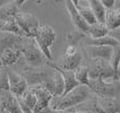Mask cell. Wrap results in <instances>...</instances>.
Here are the masks:
<instances>
[{
	"mask_svg": "<svg viewBox=\"0 0 120 113\" xmlns=\"http://www.w3.org/2000/svg\"><path fill=\"white\" fill-rule=\"evenodd\" d=\"M91 89L87 86L79 85L77 88L68 92L65 96L58 97V101L54 104H51L50 107L54 111H66L73 109L89 101L91 97Z\"/></svg>",
	"mask_w": 120,
	"mask_h": 113,
	"instance_id": "6da1fadb",
	"label": "cell"
},
{
	"mask_svg": "<svg viewBox=\"0 0 120 113\" xmlns=\"http://www.w3.org/2000/svg\"><path fill=\"white\" fill-rule=\"evenodd\" d=\"M19 50L21 51L23 57L25 59V62L29 67L32 68H40L42 67L44 62H48V59L43 55L42 51L38 47L37 42L34 38L24 37L22 43H21Z\"/></svg>",
	"mask_w": 120,
	"mask_h": 113,
	"instance_id": "7a4b0ae2",
	"label": "cell"
},
{
	"mask_svg": "<svg viewBox=\"0 0 120 113\" xmlns=\"http://www.w3.org/2000/svg\"><path fill=\"white\" fill-rule=\"evenodd\" d=\"M89 88L99 97L117 98L120 94V79L105 82L102 79H90Z\"/></svg>",
	"mask_w": 120,
	"mask_h": 113,
	"instance_id": "3957f363",
	"label": "cell"
},
{
	"mask_svg": "<svg viewBox=\"0 0 120 113\" xmlns=\"http://www.w3.org/2000/svg\"><path fill=\"white\" fill-rule=\"evenodd\" d=\"M90 79H102V80H118L119 78L115 74L110 61L92 59L91 66H89Z\"/></svg>",
	"mask_w": 120,
	"mask_h": 113,
	"instance_id": "277c9868",
	"label": "cell"
},
{
	"mask_svg": "<svg viewBox=\"0 0 120 113\" xmlns=\"http://www.w3.org/2000/svg\"><path fill=\"white\" fill-rule=\"evenodd\" d=\"M35 41L37 42L38 47L42 51L43 55L49 61L52 60V53L51 47L56 40V33L50 25H40L35 36Z\"/></svg>",
	"mask_w": 120,
	"mask_h": 113,
	"instance_id": "5b68a950",
	"label": "cell"
},
{
	"mask_svg": "<svg viewBox=\"0 0 120 113\" xmlns=\"http://www.w3.org/2000/svg\"><path fill=\"white\" fill-rule=\"evenodd\" d=\"M52 73H53L52 67H51V69L45 67L32 68L26 65L21 70V75L25 78L29 87H35L42 85Z\"/></svg>",
	"mask_w": 120,
	"mask_h": 113,
	"instance_id": "8992f818",
	"label": "cell"
},
{
	"mask_svg": "<svg viewBox=\"0 0 120 113\" xmlns=\"http://www.w3.org/2000/svg\"><path fill=\"white\" fill-rule=\"evenodd\" d=\"M19 27L24 32L26 38H35L37 31L39 29V20L36 18L35 15L31 13L19 12L15 17Z\"/></svg>",
	"mask_w": 120,
	"mask_h": 113,
	"instance_id": "52a82bcc",
	"label": "cell"
},
{
	"mask_svg": "<svg viewBox=\"0 0 120 113\" xmlns=\"http://www.w3.org/2000/svg\"><path fill=\"white\" fill-rule=\"evenodd\" d=\"M6 71H8V82H10V91L16 97H21L29 89L27 82L21 74L14 71L12 68H6Z\"/></svg>",
	"mask_w": 120,
	"mask_h": 113,
	"instance_id": "ba28073f",
	"label": "cell"
},
{
	"mask_svg": "<svg viewBox=\"0 0 120 113\" xmlns=\"http://www.w3.org/2000/svg\"><path fill=\"white\" fill-rule=\"evenodd\" d=\"M34 94L37 97V106H36L34 113H43L45 110H48L51 105V101L54 98V95L48 90L43 89L40 86H35V87H30Z\"/></svg>",
	"mask_w": 120,
	"mask_h": 113,
	"instance_id": "9c48e42d",
	"label": "cell"
},
{
	"mask_svg": "<svg viewBox=\"0 0 120 113\" xmlns=\"http://www.w3.org/2000/svg\"><path fill=\"white\" fill-rule=\"evenodd\" d=\"M65 8H66V11L68 12V14H70L72 23L77 29V31L82 33V34H84V35L87 34L89 29H90V25L85 22V20L81 17V15L79 14V12L77 11L73 0H68V1H65Z\"/></svg>",
	"mask_w": 120,
	"mask_h": 113,
	"instance_id": "30bf717a",
	"label": "cell"
},
{
	"mask_svg": "<svg viewBox=\"0 0 120 113\" xmlns=\"http://www.w3.org/2000/svg\"><path fill=\"white\" fill-rule=\"evenodd\" d=\"M0 108H4L10 113H23L17 97L11 91L0 93Z\"/></svg>",
	"mask_w": 120,
	"mask_h": 113,
	"instance_id": "8fae6325",
	"label": "cell"
},
{
	"mask_svg": "<svg viewBox=\"0 0 120 113\" xmlns=\"http://www.w3.org/2000/svg\"><path fill=\"white\" fill-rule=\"evenodd\" d=\"M23 39L24 37H20L15 34L0 31V54L8 49H18L19 50Z\"/></svg>",
	"mask_w": 120,
	"mask_h": 113,
	"instance_id": "7c38bea8",
	"label": "cell"
},
{
	"mask_svg": "<svg viewBox=\"0 0 120 113\" xmlns=\"http://www.w3.org/2000/svg\"><path fill=\"white\" fill-rule=\"evenodd\" d=\"M85 52L92 59L111 61L114 53V48L113 47H87Z\"/></svg>",
	"mask_w": 120,
	"mask_h": 113,
	"instance_id": "4fadbf2b",
	"label": "cell"
},
{
	"mask_svg": "<svg viewBox=\"0 0 120 113\" xmlns=\"http://www.w3.org/2000/svg\"><path fill=\"white\" fill-rule=\"evenodd\" d=\"M22 55L18 49H8L0 54V69L12 68L17 63L20 56Z\"/></svg>",
	"mask_w": 120,
	"mask_h": 113,
	"instance_id": "5bb4252c",
	"label": "cell"
},
{
	"mask_svg": "<svg viewBox=\"0 0 120 113\" xmlns=\"http://www.w3.org/2000/svg\"><path fill=\"white\" fill-rule=\"evenodd\" d=\"M50 67L54 68L55 70L59 71L61 73L62 77H63V80H64V92H63V95L61 97L65 96L68 92H71L72 90H74L75 88L79 86V82H77L76 77H75V72L74 71H66V70H62L58 68L56 65L54 63H50Z\"/></svg>",
	"mask_w": 120,
	"mask_h": 113,
	"instance_id": "9a60e30c",
	"label": "cell"
},
{
	"mask_svg": "<svg viewBox=\"0 0 120 113\" xmlns=\"http://www.w3.org/2000/svg\"><path fill=\"white\" fill-rule=\"evenodd\" d=\"M82 60V54L78 52L73 56H65L63 55L62 58L59 60V63L56 65L58 68L66 71H75L78 67H80V62Z\"/></svg>",
	"mask_w": 120,
	"mask_h": 113,
	"instance_id": "2e32d148",
	"label": "cell"
},
{
	"mask_svg": "<svg viewBox=\"0 0 120 113\" xmlns=\"http://www.w3.org/2000/svg\"><path fill=\"white\" fill-rule=\"evenodd\" d=\"M97 96V95H96ZM97 103L103 113H120V101L112 97L97 96Z\"/></svg>",
	"mask_w": 120,
	"mask_h": 113,
	"instance_id": "e0dca14e",
	"label": "cell"
},
{
	"mask_svg": "<svg viewBox=\"0 0 120 113\" xmlns=\"http://www.w3.org/2000/svg\"><path fill=\"white\" fill-rule=\"evenodd\" d=\"M19 13V8L15 1H8L5 5L0 8V20L2 22H6L12 18H15L16 15Z\"/></svg>",
	"mask_w": 120,
	"mask_h": 113,
	"instance_id": "ac0fdd59",
	"label": "cell"
},
{
	"mask_svg": "<svg viewBox=\"0 0 120 113\" xmlns=\"http://www.w3.org/2000/svg\"><path fill=\"white\" fill-rule=\"evenodd\" d=\"M73 2H74V4H75V6H76L77 11L79 12V14L81 15V17L84 19L85 22L89 25H93L98 22L95 15H94V13H93V11L91 10V8H90L89 5L84 6V5H82V4H80V1H76V0H73Z\"/></svg>",
	"mask_w": 120,
	"mask_h": 113,
	"instance_id": "d6986e66",
	"label": "cell"
},
{
	"mask_svg": "<svg viewBox=\"0 0 120 113\" xmlns=\"http://www.w3.org/2000/svg\"><path fill=\"white\" fill-rule=\"evenodd\" d=\"M89 6L91 10L93 11L94 15H95L96 19L98 22L104 23L105 24V17H106V8L103 6L101 0H90Z\"/></svg>",
	"mask_w": 120,
	"mask_h": 113,
	"instance_id": "ffe728a7",
	"label": "cell"
},
{
	"mask_svg": "<svg viewBox=\"0 0 120 113\" xmlns=\"http://www.w3.org/2000/svg\"><path fill=\"white\" fill-rule=\"evenodd\" d=\"M85 44H89L90 47H115L119 46L116 39L111 37L110 35H106L104 37L98 38V39H92V38H84Z\"/></svg>",
	"mask_w": 120,
	"mask_h": 113,
	"instance_id": "44dd1931",
	"label": "cell"
},
{
	"mask_svg": "<svg viewBox=\"0 0 120 113\" xmlns=\"http://www.w3.org/2000/svg\"><path fill=\"white\" fill-rule=\"evenodd\" d=\"M105 25L110 31L118 29L120 27V10L119 8H112L106 12Z\"/></svg>",
	"mask_w": 120,
	"mask_h": 113,
	"instance_id": "7402d4cb",
	"label": "cell"
},
{
	"mask_svg": "<svg viewBox=\"0 0 120 113\" xmlns=\"http://www.w3.org/2000/svg\"><path fill=\"white\" fill-rule=\"evenodd\" d=\"M109 32H110V30L106 27V25L104 23L97 22L93 25H90L87 35L92 39H98V38H101L109 35Z\"/></svg>",
	"mask_w": 120,
	"mask_h": 113,
	"instance_id": "603a6c76",
	"label": "cell"
},
{
	"mask_svg": "<svg viewBox=\"0 0 120 113\" xmlns=\"http://www.w3.org/2000/svg\"><path fill=\"white\" fill-rule=\"evenodd\" d=\"M1 31L15 34V35L20 36V37H25L24 32H23L22 29L19 27V24L17 23V21H16V19L15 18H12V19H10V20H8L6 22H4Z\"/></svg>",
	"mask_w": 120,
	"mask_h": 113,
	"instance_id": "cb8c5ba5",
	"label": "cell"
},
{
	"mask_svg": "<svg viewBox=\"0 0 120 113\" xmlns=\"http://www.w3.org/2000/svg\"><path fill=\"white\" fill-rule=\"evenodd\" d=\"M75 77L79 85L87 86L90 85V76H89V66H80L75 70Z\"/></svg>",
	"mask_w": 120,
	"mask_h": 113,
	"instance_id": "d4e9b609",
	"label": "cell"
},
{
	"mask_svg": "<svg viewBox=\"0 0 120 113\" xmlns=\"http://www.w3.org/2000/svg\"><path fill=\"white\" fill-rule=\"evenodd\" d=\"M53 79H54V86H55V97H61L64 92V80L61 73L55 69L54 72H53Z\"/></svg>",
	"mask_w": 120,
	"mask_h": 113,
	"instance_id": "484cf974",
	"label": "cell"
},
{
	"mask_svg": "<svg viewBox=\"0 0 120 113\" xmlns=\"http://www.w3.org/2000/svg\"><path fill=\"white\" fill-rule=\"evenodd\" d=\"M110 63H111V66H112L113 70H114L115 74H116L117 77H118V68L120 65V46H117L114 48V53H113V56H112V59H111Z\"/></svg>",
	"mask_w": 120,
	"mask_h": 113,
	"instance_id": "4316f807",
	"label": "cell"
},
{
	"mask_svg": "<svg viewBox=\"0 0 120 113\" xmlns=\"http://www.w3.org/2000/svg\"><path fill=\"white\" fill-rule=\"evenodd\" d=\"M84 34L80 33V32H74V33H70L66 36V41H68V46H73V47H78L79 42L81 41V39L84 38Z\"/></svg>",
	"mask_w": 120,
	"mask_h": 113,
	"instance_id": "83f0119b",
	"label": "cell"
},
{
	"mask_svg": "<svg viewBox=\"0 0 120 113\" xmlns=\"http://www.w3.org/2000/svg\"><path fill=\"white\" fill-rule=\"evenodd\" d=\"M10 91V82L6 69H0V93Z\"/></svg>",
	"mask_w": 120,
	"mask_h": 113,
	"instance_id": "f1b7e54d",
	"label": "cell"
},
{
	"mask_svg": "<svg viewBox=\"0 0 120 113\" xmlns=\"http://www.w3.org/2000/svg\"><path fill=\"white\" fill-rule=\"evenodd\" d=\"M78 51V47H73V46H68V48L65 49V52H64V55L65 56H73V55L77 54Z\"/></svg>",
	"mask_w": 120,
	"mask_h": 113,
	"instance_id": "f546056e",
	"label": "cell"
},
{
	"mask_svg": "<svg viewBox=\"0 0 120 113\" xmlns=\"http://www.w3.org/2000/svg\"><path fill=\"white\" fill-rule=\"evenodd\" d=\"M109 35H110L111 37H113L114 39H116L117 42H118L119 46H120V27L118 29H115V30H113V31H110L109 32Z\"/></svg>",
	"mask_w": 120,
	"mask_h": 113,
	"instance_id": "4dcf8cb0",
	"label": "cell"
},
{
	"mask_svg": "<svg viewBox=\"0 0 120 113\" xmlns=\"http://www.w3.org/2000/svg\"><path fill=\"white\" fill-rule=\"evenodd\" d=\"M103 6L106 8V11L112 10L115 8V3H116V0H101Z\"/></svg>",
	"mask_w": 120,
	"mask_h": 113,
	"instance_id": "1f68e13d",
	"label": "cell"
},
{
	"mask_svg": "<svg viewBox=\"0 0 120 113\" xmlns=\"http://www.w3.org/2000/svg\"><path fill=\"white\" fill-rule=\"evenodd\" d=\"M24 2H25V0H15V3L17 4V6H18V8H19V6L22 5V4L24 3Z\"/></svg>",
	"mask_w": 120,
	"mask_h": 113,
	"instance_id": "d6a6232c",
	"label": "cell"
},
{
	"mask_svg": "<svg viewBox=\"0 0 120 113\" xmlns=\"http://www.w3.org/2000/svg\"><path fill=\"white\" fill-rule=\"evenodd\" d=\"M119 8L120 10V0H116V3H115V8Z\"/></svg>",
	"mask_w": 120,
	"mask_h": 113,
	"instance_id": "836d02e7",
	"label": "cell"
},
{
	"mask_svg": "<svg viewBox=\"0 0 120 113\" xmlns=\"http://www.w3.org/2000/svg\"><path fill=\"white\" fill-rule=\"evenodd\" d=\"M6 3H8V1H5V0H0V8H1L3 5H5Z\"/></svg>",
	"mask_w": 120,
	"mask_h": 113,
	"instance_id": "e575fe53",
	"label": "cell"
},
{
	"mask_svg": "<svg viewBox=\"0 0 120 113\" xmlns=\"http://www.w3.org/2000/svg\"><path fill=\"white\" fill-rule=\"evenodd\" d=\"M0 113H10V112H8L4 108H0Z\"/></svg>",
	"mask_w": 120,
	"mask_h": 113,
	"instance_id": "d590c367",
	"label": "cell"
},
{
	"mask_svg": "<svg viewBox=\"0 0 120 113\" xmlns=\"http://www.w3.org/2000/svg\"><path fill=\"white\" fill-rule=\"evenodd\" d=\"M72 113H92L89 111H77V112H72Z\"/></svg>",
	"mask_w": 120,
	"mask_h": 113,
	"instance_id": "8d00e7d4",
	"label": "cell"
},
{
	"mask_svg": "<svg viewBox=\"0 0 120 113\" xmlns=\"http://www.w3.org/2000/svg\"><path fill=\"white\" fill-rule=\"evenodd\" d=\"M3 24H4V22H2V21L0 20V31H1V29H2V27H3Z\"/></svg>",
	"mask_w": 120,
	"mask_h": 113,
	"instance_id": "74e56055",
	"label": "cell"
},
{
	"mask_svg": "<svg viewBox=\"0 0 120 113\" xmlns=\"http://www.w3.org/2000/svg\"><path fill=\"white\" fill-rule=\"evenodd\" d=\"M118 77L120 78V65H119V68H118Z\"/></svg>",
	"mask_w": 120,
	"mask_h": 113,
	"instance_id": "f35d334b",
	"label": "cell"
}]
</instances>
